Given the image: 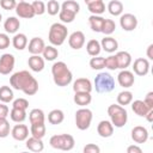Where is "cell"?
Segmentation results:
<instances>
[{
    "mask_svg": "<svg viewBox=\"0 0 153 153\" xmlns=\"http://www.w3.org/2000/svg\"><path fill=\"white\" fill-rule=\"evenodd\" d=\"M10 84L14 90L23 91L26 96H33L38 91V81L27 71L16 72L10 78Z\"/></svg>",
    "mask_w": 153,
    "mask_h": 153,
    "instance_id": "cell-1",
    "label": "cell"
},
{
    "mask_svg": "<svg viewBox=\"0 0 153 153\" xmlns=\"http://www.w3.org/2000/svg\"><path fill=\"white\" fill-rule=\"evenodd\" d=\"M51 74H53V80L55 85L60 87H65L72 82L73 74L67 67V65L62 61H57L51 67Z\"/></svg>",
    "mask_w": 153,
    "mask_h": 153,
    "instance_id": "cell-2",
    "label": "cell"
},
{
    "mask_svg": "<svg viewBox=\"0 0 153 153\" xmlns=\"http://www.w3.org/2000/svg\"><path fill=\"white\" fill-rule=\"evenodd\" d=\"M108 115L110 117V122L116 128H122L126 126L128 121V112L127 110L120 104H111L108 108Z\"/></svg>",
    "mask_w": 153,
    "mask_h": 153,
    "instance_id": "cell-3",
    "label": "cell"
},
{
    "mask_svg": "<svg viewBox=\"0 0 153 153\" xmlns=\"http://www.w3.org/2000/svg\"><path fill=\"white\" fill-rule=\"evenodd\" d=\"M93 85L98 93H109L115 88V79L110 73L100 72L96 75Z\"/></svg>",
    "mask_w": 153,
    "mask_h": 153,
    "instance_id": "cell-4",
    "label": "cell"
},
{
    "mask_svg": "<svg viewBox=\"0 0 153 153\" xmlns=\"http://www.w3.org/2000/svg\"><path fill=\"white\" fill-rule=\"evenodd\" d=\"M67 35H68L67 26H65L62 23H54V24H51V26L49 29L48 39L51 43V45L59 47V45L63 44V42L67 38Z\"/></svg>",
    "mask_w": 153,
    "mask_h": 153,
    "instance_id": "cell-5",
    "label": "cell"
},
{
    "mask_svg": "<svg viewBox=\"0 0 153 153\" xmlns=\"http://www.w3.org/2000/svg\"><path fill=\"white\" fill-rule=\"evenodd\" d=\"M49 143L53 148L60 149V151H71L74 147V137L69 134H60V135H54L50 137Z\"/></svg>",
    "mask_w": 153,
    "mask_h": 153,
    "instance_id": "cell-6",
    "label": "cell"
},
{
    "mask_svg": "<svg viewBox=\"0 0 153 153\" xmlns=\"http://www.w3.org/2000/svg\"><path fill=\"white\" fill-rule=\"evenodd\" d=\"M92 111L87 108H81L75 112V126L79 130H86L90 128L92 122Z\"/></svg>",
    "mask_w": 153,
    "mask_h": 153,
    "instance_id": "cell-7",
    "label": "cell"
},
{
    "mask_svg": "<svg viewBox=\"0 0 153 153\" xmlns=\"http://www.w3.org/2000/svg\"><path fill=\"white\" fill-rule=\"evenodd\" d=\"M14 63H16V59L12 54L10 53L2 54L0 56V74L2 75L10 74L14 68Z\"/></svg>",
    "mask_w": 153,
    "mask_h": 153,
    "instance_id": "cell-8",
    "label": "cell"
},
{
    "mask_svg": "<svg viewBox=\"0 0 153 153\" xmlns=\"http://www.w3.org/2000/svg\"><path fill=\"white\" fill-rule=\"evenodd\" d=\"M16 13L19 18H24V19H31L33 18L36 14H35V11L32 8V5L30 2H26V1H19L17 2V6H16Z\"/></svg>",
    "mask_w": 153,
    "mask_h": 153,
    "instance_id": "cell-9",
    "label": "cell"
},
{
    "mask_svg": "<svg viewBox=\"0 0 153 153\" xmlns=\"http://www.w3.org/2000/svg\"><path fill=\"white\" fill-rule=\"evenodd\" d=\"M120 25L124 31H133L137 26V18L131 13H124L120 17Z\"/></svg>",
    "mask_w": 153,
    "mask_h": 153,
    "instance_id": "cell-10",
    "label": "cell"
},
{
    "mask_svg": "<svg viewBox=\"0 0 153 153\" xmlns=\"http://www.w3.org/2000/svg\"><path fill=\"white\" fill-rule=\"evenodd\" d=\"M133 71L136 75H140V76L147 75L149 72V61L145 57H139V59L134 60Z\"/></svg>",
    "mask_w": 153,
    "mask_h": 153,
    "instance_id": "cell-11",
    "label": "cell"
},
{
    "mask_svg": "<svg viewBox=\"0 0 153 153\" xmlns=\"http://www.w3.org/2000/svg\"><path fill=\"white\" fill-rule=\"evenodd\" d=\"M117 81H118L120 86H122L124 88L131 87L134 85V81H135L134 73L128 71V69H122L117 75Z\"/></svg>",
    "mask_w": 153,
    "mask_h": 153,
    "instance_id": "cell-12",
    "label": "cell"
},
{
    "mask_svg": "<svg viewBox=\"0 0 153 153\" xmlns=\"http://www.w3.org/2000/svg\"><path fill=\"white\" fill-rule=\"evenodd\" d=\"M68 44L72 49L79 50L84 47L85 44V35L82 31H74L73 33H71L69 38H68Z\"/></svg>",
    "mask_w": 153,
    "mask_h": 153,
    "instance_id": "cell-13",
    "label": "cell"
},
{
    "mask_svg": "<svg viewBox=\"0 0 153 153\" xmlns=\"http://www.w3.org/2000/svg\"><path fill=\"white\" fill-rule=\"evenodd\" d=\"M131 140L136 143H145L148 140V130L142 126H136L131 129Z\"/></svg>",
    "mask_w": 153,
    "mask_h": 153,
    "instance_id": "cell-14",
    "label": "cell"
},
{
    "mask_svg": "<svg viewBox=\"0 0 153 153\" xmlns=\"http://www.w3.org/2000/svg\"><path fill=\"white\" fill-rule=\"evenodd\" d=\"M11 135L17 141H25L29 137V128L26 124H16L11 129Z\"/></svg>",
    "mask_w": 153,
    "mask_h": 153,
    "instance_id": "cell-15",
    "label": "cell"
},
{
    "mask_svg": "<svg viewBox=\"0 0 153 153\" xmlns=\"http://www.w3.org/2000/svg\"><path fill=\"white\" fill-rule=\"evenodd\" d=\"M44 47H45V43L41 37H33L30 39L27 44V50L31 55H39L42 54Z\"/></svg>",
    "mask_w": 153,
    "mask_h": 153,
    "instance_id": "cell-16",
    "label": "cell"
},
{
    "mask_svg": "<svg viewBox=\"0 0 153 153\" xmlns=\"http://www.w3.org/2000/svg\"><path fill=\"white\" fill-rule=\"evenodd\" d=\"M92 88H93L92 82L87 78H79L73 82L74 92H91Z\"/></svg>",
    "mask_w": 153,
    "mask_h": 153,
    "instance_id": "cell-17",
    "label": "cell"
},
{
    "mask_svg": "<svg viewBox=\"0 0 153 153\" xmlns=\"http://www.w3.org/2000/svg\"><path fill=\"white\" fill-rule=\"evenodd\" d=\"M97 133L100 137H110L114 133V126L110 121L103 120L97 126Z\"/></svg>",
    "mask_w": 153,
    "mask_h": 153,
    "instance_id": "cell-18",
    "label": "cell"
},
{
    "mask_svg": "<svg viewBox=\"0 0 153 153\" xmlns=\"http://www.w3.org/2000/svg\"><path fill=\"white\" fill-rule=\"evenodd\" d=\"M27 65L33 72H42L44 69V59L39 55H31L27 60Z\"/></svg>",
    "mask_w": 153,
    "mask_h": 153,
    "instance_id": "cell-19",
    "label": "cell"
},
{
    "mask_svg": "<svg viewBox=\"0 0 153 153\" xmlns=\"http://www.w3.org/2000/svg\"><path fill=\"white\" fill-rule=\"evenodd\" d=\"M131 104V110L140 117H145L146 114L151 110V108L143 102V100H140V99H136L134 102L130 103Z\"/></svg>",
    "mask_w": 153,
    "mask_h": 153,
    "instance_id": "cell-20",
    "label": "cell"
},
{
    "mask_svg": "<svg viewBox=\"0 0 153 153\" xmlns=\"http://www.w3.org/2000/svg\"><path fill=\"white\" fill-rule=\"evenodd\" d=\"M25 141H26V148L31 152L39 153L44 149V145H43L42 139H37L35 136H31V137H27Z\"/></svg>",
    "mask_w": 153,
    "mask_h": 153,
    "instance_id": "cell-21",
    "label": "cell"
},
{
    "mask_svg": "<svg viewBox=\"0 0 153 153\" xmlns=\"http://www.w3.org/2000/svg\"><path fill=\"white\" fill-rule=\"evenodd\" d=\"M100 47L103 50H105L106 53H115L118 49V42L111 37V36H106L102 39L100 42Z\"/></svg>",
    "mask_w": 153,
    "mask_h": 153,
    "instance_id": "cell-22",
    "label": "cell"
},
{
    "mask_svg": "<svg viewBox=\"0 0 153 153\" xmlns=\"http://www.w3.org/2000/svg\"><path fill=\"white\" fill-rule=\"evenodd\" d=\"M115 56H116V60H117L118 68L127 69L131 65V55L128 51H118Z\"/></svg>",
    "mask_w": 153,
    "mask_h": 153,
    "instance_id": "cell-23",
    "label": "cell"
},
{
    "mask_svg": "<svg viewBox=\"0 0 153 153\" xmlns=\"http://www.w3.org/2000/svg\"><path fill=\"white\" fill-rule=\"evenodd\" d=\"M20 27V22L16 17H8L4 23V29L6 33H17Z\"/></svg>",
    "mask_w": 153,
    "mask_h": 153,
    "instance_id": "cell-24",
    "label": "cell"
},
{
    "mask_svg": "<svg viewBox=\"0 0 153 153\" xmlns=\"http://www.w3.org/2000/svg\"><path fill=\"white\" fill-rule=\"evenodd\" d=\"M74 103L79 106H86L91 103L92 96L91 92H74Z\"/></svg>",
    "mask_w": 153,
    "mask_h": 153,
    "instance_id": "cell-25",
    "label": "cell"
},
{
    "mask_svg": "<svg viewBox=\"0 0 153 153\" xmlns=\"http://www.w3.org/2000/svg\"><path fill=\"white\" fill-rule=\"evenodd\" d=\"M12 45L17 50H23L27 47V37L25 33H14L12 38Z\"/></svg>",
    "mask_w": 153,
    "mask_h": 153,
    "instance_id": "cell-26",
    "label": "cell"
},
{
    "mask_svg": "<svg viewBox=\"0 0 153 153\" xmlns=\"http://www.w3.org/2000/svg\"><path fill=\"white\" fill-rule=\"evenodd\" d=\"M104 19H105V18H103V17H100V16H97V14L90 16V18H88V24H90L91 30L94 31V32H102V27H103Z\"/></svg>",
    "mask_w": 153,
    "mask_h": 153,
    "instance_id": "cell-27",
    "label": "cell"
},
{
    "mask_svg": "<svg viewBox=\"0 0 153 153\" xmlns=\"http://www.w3.org/2000/svg\"><path fill=\"white\" fill-rule=\"evenodd\" d=\"M65 120V114L60 109H54L48 114V122L50 124H60Z\"/></svg>",
    "mask_w": 153,
    "mask_h": 153,
    "instance_id": "cell-28",
    "label": "cell"
},
{
    "mask_svg": "<svg viewBox=\"0 0 153 153\" xmlns=\"http://www.w3.org/2000/svg\"><path fill=\"white\" fill-rule=\"evenodd\" d=\"M102 47H100V42H98L97 39H90L86 44V51L90 56H98L100 54Z\"/></svg>",
    "mask_w": 153,
    "mask_h": 153,
    "instance_id": "cell-29",
    "label": "cell"
},
{
    "mask_svg": "<svg viewBox=\"0 0 153 153\" xmlns=\"http://www.w3.org/2000/svg\"><path fill=\"white\" fill-rule=\"evenodd\" d=\"M31 136H35L37 139H43L45 135V124L43 123H31L30 127Z\"/></svg>",
    "mask_w": 153,
    "mask_h": 153,
    "instance_id": "cell-30",
    "label": "cell"
},
{
    "mask_svg": "<svg viewBox=\"0 0 153 153\" xmlns=\"http://www.w3.org/2000/svg\"><path fill=\"white\" fill-rule=\"evenodd\" d=\"M108 11L111 16H121L123 12V4L120 0H111L108 4Z\"/></svg>",
    "mask_w": 153,
    "mask_h": 153,
    "instance_id": "cell-31",
    "label": "cell"
},
{
    "mask_svg": "<svg viewBox=\"0 0 153 153\" xmlns=\"http://www.w3.org/2000/svg\"><path fill=\"white\" fill-rule=\"evenodd\" d=\"M10 117L13 122L16 123H22L26 118V110L24 109H18V108H12L10 111Z\"/></svg>",
    "mask_w": 153,
    "mask_h": 153,
    "instance_id": "cell-32",
    "label": "cell"
},
{
    "mask_svg": "<svg viewBox=\"0 0 153 153\" xmlns=\"http://www.w3.org/2000/svg\"><path fill=\"white\" fill-rule=\"evenodd\" d=\"M13 98H14V94H13V91L10 86L4 85L0 87V100L2 103H5V104L10 103L13 100Z\"/></svg>",
    "mask_w": 153,
    "mask_h": 153,
    "instance_id": "cell-33",
    "label": "cell"
},
{
    "mask_svg": "<svg viewBox=\"0 0 153 153\" xmlns=\"http://www.w3.org/2000/svg\"><path fill=\"white\" fill-rule=\"evenodd\" d=\"M43 59L47 61H54L59 56V50L54 45H45L42 51Z\"/></svg>",
    "mask_w": 153,
    "mask_h": 153,
    "instance_id": "cell-34",
    "label": "cell"
},
{
    "mask_svg": "<svg viewBox=\"0 0 153 153\" xmlns=\"http://www.w3.org/2000/svg\"><path fill=\"white\" fill-rule=\"evenodd\" d=\"M30 123H43L45 121V116L43 110L41 109H32L29 114Z\"/></svg>",
    "mask_w": 153,
    "mask_h": 153,
    "instance_id": "cell-35",
    "label": "cell"
},
{
    "mask_svg": "<svg viewBox=\"0 0 153 153\" xmlns=\"http://www.w3.org/2000/svg\"><path fill=\"white\" fill-rule=\"evenodd\" d=\"M87 8L92 14L100 16L102 13L105 12V4L103 2V0H99V1H96V2H92V4H88Z\"/></svg>",
    "mask_w": 153,
    "mask_h": 153,
    "instance_id": "cell-36",
    "label": "cell"
},
{
    "mask_svg": "<svg viewBox=\"0 0 153 153\" xmlns=\"http://www.w3.org/2000/svg\"><path fill=\"white\" fill-rule=\"evenodd\" d=\"M131 102H133V93L130 91L124 90V91H122V92L118 93V96H117V103L120 105L126 106V105H129Z\"/></svg>",
    "mask_w": 153,
    "mask_h": 153,
    "instance_id": "cell-37",
    "label": "cell"
},
{
    "mask_svg": "<svg viewBox=\"0 0 153 153\" xmlns=\"http://www.w3.org/2000/svg\"><path fill=\"white\" fill-rule=\"evenodd\" d=\"M61 8L78 14V13H79V10H80V5H79L76 1H74V0H66V1L61 5Z\"/></svg>",
    "mask_w": 153,
    "mask_h": 153,
    "instance_id": "cell-38",
    "label": "cell"
},
{
    "mask_svg": "<svg viewBox=\"0 0 153 153\" xmlns=\"http://www.w3.org/2000/svg\"><path fill=\"white\" fill-rule=\"evenodd\" d=\"M90 67L92 69L96 71H100L105 67V57H100V56H92V59L90 60Z\"/></svg>",
    "mask_w": 153,
    "mask_h": 153,
    "instance_id": "cell-39",
    "label": "cell"
},
{
    "mask_svg": "<svg viewBox=\"0 0 153 153\" xmlns=\"http://www.w3.org/2000/svg\"><path fill=\"white\" fill-rule=\"evenodd\" d=\"M60 10H61V6H60V4H59L56 0H49L48 4L45 5V11H47L48 14H50V16H56V14H59Z\"/></svg>",
    "mask_w": 153,
    "mask_h": 153,
    "instance_id": "cell-40",
    "label": "cell"
},
{
    "mask_svg": "<svg viewBox=\"0 0 153 153\" xmlns=\"http://www.w3.org/2000/svg\"><path fill=\"white\" fill-rule=\"evenodd\" d=\"M116 29V24L112 19H104L103 23V27H102V32L106 36H110Z\"/></svg>",
    "mask_w": 153,
    "mask_h": 153,
    "instance_id": "cell-41",
    "label": "cell"
},
{
    "mask_svg": "<svg viewBox=\"0 0 153 153\" xmlns=\"http://www.w3.org/2000/svg\"><path fill=\"white\" fill-rule=\"evenodd\" d=\"M75 16H76L75 13L69 12V11H66V10H62V8L59 12V18H60V20L62 23H72L74 20Z\"/></svg>",
    "mask_w": 153,
    "mask_h": 153,
    "instance_id": "cell-42",
    "label": "cell"
},
{
    "mask_svg": "<svg viewBox=\"0 0 153 153\" xmlns=\"http://www.w3.org/2000/svg\"><path fill=\"white\" fill-rule=\"evenodd\" d=\"M11 128H10V122L6 118H0V137H7L10 135Z\"/></svg>",
    "mask_w": 153,
    "mask_h": 153,
    "instance_id": "cell-43",
    "label": "cell"
},
{
    "mask_svg": "<svg viewBox=\"0 0 153 153\" xmlns=\"http://www.w3.org/2000/svg\"><path fill=\"white\" fill-rule=\"evenodd\" d=\"M31 5H32V8H33L36 16H42V14L45 12V4H44L43 1L36 0V1H33Z\"/></svg>",
    "mask_w": 153,
    "mask_h": 153,
    "instance_id": "cell-44",
    "label": "cell"
},
{
    "mask_svg": "<svg viewBox=\"0 0 153 153\" xmlns=\"http://www.w3.org/2000/svg\"><path fill=\"white\" fill-rule=\"evenodd\" d=\"M105 67L110 71L118 69V65H117V60H116L115 55H110V56L105 57Z\"/></svg>",
    "mask_w": 153,
    "mask_h": 153,
    "instance_id": "cell-45",
    "label": "cell"
},
{
    "mask_svg": "<svg viewBox=\"0 0 153 153\" xmlns=\"http://www.w3.org/2000/svg\"><path fill=\"white\" fill-rule=\"evenodd\" d=\"M12 108H18V109H24V110H26V109L29 108V102H27L25 98L14 99L13 103H12Z\"/></svg>",
    "mask_w": 153,
    "mask_h": 153,
    "instance_id": "cell-46",
    "label": "cell"
},
{
    "mask_svg": "<svg viewBox=\"0 0 153 153\" xmlns=\"http://www.w3.org/2000/svg\"><path fill=\"white\" fill-rule=\"evenodd\" d=\"M0 6L5 11H11V10H14L16 8L17 1L16 0H0Z\"/></svg>",
    "mask_w": 153,
    "mask_h": 153,
    "instance_id": "cell-47",
    "label": "cell"
},
{
    "mask_svg": "<svg viewBox=\"0 0 153 153\" xmlns=\"http://www.w3.org/2000/svg\"><path fill=\"white\" fill-rule=\"evenodd\" d=\"M10 37L7 33H0V50H4L10 47Z\"/></svg>",
    "mask_w": 153,
    "mask_h": 153,
    "instance_id": "cell-48",
    "label": "cell"
},
{
    "mask_svg": "<svg viewBox=\"0 0 153 153\" xmlns=\"http://www.w3.org/2000/svg\"><path fill=\"white\" fill-rule=\"evenodd\" d=\"M84 153H99L100 152V148L99 146L94 145V143H88L84 147Z\"/></svg>",
    "mask_w": 153,
    "mask_h": 153,
    "instance_id": "cell-49",
    "label": "cell"
},
{
    "mask_svg": "<svg viewBox=\"0 0 153 153\" xmlns=\"http://www.w3.org/2000/svg\"><path fill=\"white\" fill-rule=\"evenodd\" d=\"M10 114V109L7 105H5V103L0 104V118H6Z\"/></svg>",
    "mask_w": 153,
    "mask_h": 153,
    "instance_id": "cell-50",
    "label": "cell"
},
{
    "mask_svg": "<svg viewBox=\"0 0 153 153\" xmlns=\"http://www.w3.org/2000/svg\"><path fill=\"white\" fill-rule=\"evenodd\" d=\"M143 102L151 108V109H153V92L151 91V92H148L147 94H146V97H145V99H143Z\"/></svg>",
    "mask_w": 153,
    "mask_h": 153,
    "instance_id": "cell-51",
    "label": "cell"
},
{
    "mask_svg": "<svg viewBox=\"0 0 153 153\" xmlns=\"http://www.w3.org/2000/svg\"><path fill=\"white\" fill-rule=\"evenodd\" d=\"M127 153H142V149L136 145H131L127 148Z\"/></svg>",
    "mask_w": 153,
    "mask_h": 153,
    "instance_id": "cell-52",
    "label": "cell"
},
{
    "mask_svg": "<svg viewBox=\"0 0 153 153\" xmlns=\"http://www.w3.org/2000/svg\"><path fill=\"white\" fill-rule=\"evenodd\" d=\"M152 51H153V44H149L147 48V57L149 60H153V53Z\"/></svg>",
    "mask_w": 153,
    "mask_h": 153,
    "instance_id": "cell-53",
    "label": "cell"
},
{
    "mask_svg": "<svg viewBox=\"0 0 153 153\" xmlns=\"http://www.w3.org/2000/svg\"><path fill=\"white\" fill-rule=\"evenodd\" d=\"M145 117L147 118V121H148V122H152V121H153V109H151V110L146 114V116H145Z\"/></svg>",
    "mask_w": 153,
    "mask_h": 153,
    "instance_id": "cell-54",
    "label": "cell"
},
{
    "mask_svg": "<svg viewBox=\"0 0 153 153\" xmlns=\"http://www.w3.org/2000/svg\"><path fill=\"white\" fill-rule=\"evenodd\" d=\"M84 1H85L86 5H88V4H92V2H96V1H99V0H84Z\"/></svg>",
    "mask_w": 153,
    "mask_h": 153,
    "instance_id": "cell-55",
    "label": "cell"
},
{
    "mask_svg": "<svg viewBox=\"0 0 153 153\" xmlns=\"http://www.w3.org/2000/svg\"><path fill=\"white\" fill-rule=\"evenodd\" d=\"M1 18H2V16H1V13H0V22H1Z\"/></svg>",
    "mask_w": 153,
    "mask_h": 153,
    "instance_id": "cell-56",
    "label": "cell"
},
{
    "mask_svg": "<svg viewBox=\"0 0 153 153\" xmlns=\"http://www.w3.org/2000/svg\"><path fill=\"white\" fill-rule=\"evenodd\" d=\"M20 1H25V0H20Z\"/></svg>",
    "mask_w": 153,
    "mask_h": 153,
    "instance_id": "cell-57",
    "label": "cell"
}]
</instances>
